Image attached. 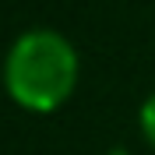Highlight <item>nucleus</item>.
I'll use <instances>...</instances> for the list:
<instances>
[{
    "instance_id": "nucleus-1",
    "label": "nucleus",
    "mask_w": 155,
    "mask_h": 155,
    "mask_svg": "<svg viewBox=\"0 0 155 155\" xmlns=\"http://www.w3.org/2000/svg\"><path fill=\"white\" fill-rule=\"evenodd\" d=\"M81 78V60L67 35L57 28H28L4 57V92L25 113L49 116L67 106Z\"/></svg>"
},
{
    "instance_id": "nucleus-2",
    "label": "nucleus",
    "mask_w": 155,
    "mask_h": 155,
    "mask_svg": "<svg viewBox=\"0 0 155 155\" xmlns=\"http://www.w3.org/2000/svg\"><path fill=\"white\" fill-rule=\"evenodd\" d=\"M137 127H141V137L155 148V92H148L141 109H137Z\"/></svg>"
}]
</instances>
